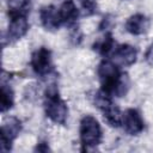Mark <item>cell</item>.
I'll return each mask as SVG.
<instances>
[{
    "label": "cell",
    "mask_w": 153,
    "mask_h": 153,
    "mask_svg": "<svg viewBox=\"0 0 153 153\" xmlns=\"http://www.w3.org/2000/svg\"><path fill=\"white\" fill-rule=\"evenodd\" d=\"M35 151H36V152H37V151H38V152H48V151H50V148H49V145H48L45 141H43V142L37 143Z\"/></svg>",
    "instance_id": "obj_19"
},
{
    "label": "cell",
    "mask_w": 153,
    "mask_h": 153,
    "mask_svg": "<svg viewBox=\"0 0 153 153\" xmlns=\"http://www.w3.org/2000/svg\"><path fill=\"white\" fill-rule=\"evenodd\" d=\"M39 18L43 27L48 31H55L62 24L59 8H56L53 5L43 6L39 11Z\"/></svg>",
    "instance_id": "obj_8"
},
{
    "label": "cell",
    "mask_w": 153,
    "mask_h": 153,
    "mask_svg": "<svg viewBox=\"0 0 153 153\" xmlns=\"http://www.w3.org/2000/svg\"><path fill=\"white\" fill-rule=\"evenodd\" d=\"M8 16L10 18L27 16L30 11V0H8Z\"/></svg>",
    "instance_id": "obj_14"
},
{
    "label": "cell",
    "mask_w": 153,
    "mask_h": 153,
    "mask_svg": "<svg viewBox=\"0 0 153 153\" xmlns=\"http://www.w3.org/2000/svg\"><path fill=\"white\" fill-rule=\"evenodd\" d=\"M148 26H149L148 18L141 13L130 16L126 22V30L134 36L145 33L148 30Z\"/></svg>",
    "instance_id": "obj_11"
},
{
    "label": "cell",
    "mask_w": 153,
    "mask_h": 153,
    "mask_svg": "<svg viewBox=\"0 0 153 153\" xmlns=\"http://www.w3.org/2000/svg\"><path fill=\"white\" fill-rule=\"evenodd\" d=\"M44 111L47 117L56 123V124H65L67 116H68V108L65 100L60 97L57 88L55 85H51L45 91L44 97Z\"/></svg>",
    "instance_id": "obj_2"
},
{
    "label": "cell",
    "mask_w": 153,
    "mask_h": 153,
    "mask_svg": "<svg viewBox=\"0 0 153 153\" xmlns=\"http://www.w3.org/2000/svg\"><path fill=\"white\" fill-rule=\"evenodd\" d=\"M27 30H29V22L25 16L10 18L6 37L4 39H7L8 43H14L19 41L23 36H25Z\"/></svg>",
    "instance_id": "obj_7"
},
{
    "label": "cell",
    "mask_w": 153,
    "mask_h": 153,
    "mask_svg": "<svg viewBox=\"0 0 153 153\" xmlns=\"http://www.w3.org/2000/svg\"><path fill=\"white\" fill-rule=\"evenodd\" d=\"M122 115L123 114L121 112V110L114 104L103 110L104 121L112 128H118L120 126H122Z\"/></svg>",
    "instance_id": "obj_15"
},
{
    "label": "cell",
    "mask_w": 153,
    "mask_h": 153,
    "mask_svg": "<svg viewBox=\"0 0 153 153\" xmlns=\"http://www.w3.org/2000/svg\"><path fill=\"white\" fill-rule=\"evenodd\" d=\"M145 59H146V61H147L151 66H153V43L148 47V49H147V51H146V55H145Z\"/></svg>",
    "instance_id": "obj_18"
},
{
    "label": "cell",
    "mask_w": 153,
    "mask_h": 153,
    "mask_svg": "<svg viewBox=\"0 0 153 153\" xmlns=\"http://www.w3.org/2000/svg\"><path fill=\"white\" fill-rule=\"evenodd\" d=\"M122 127L129 135H139L143 130V120L136 109H127L122 115Z\"/></svg>",
    "instance_id": "obj_6"
},
{
    "label": "cell",
    "mask_w": 153,
    "mask_h": 153,
    "mask_svg": "<svg viewBox=\"0 0 153 153\" xmlns=\"http://www.w3.org/2000/svg\"><path fill=\"white\" fill-rule=\"evenodd\" d=\"M79 134L82 145V151L94 148L102 142V128L98 121L91 115H86L81 118Z\"/></svg>",
    "instance_id": "obj_3"
},
{
    "label": "cell",
    "mask_w": 153,
    "mask_h": 153,
    "mask_svg": "<svg viewBox=\"0 0 153 153\" xmlns=\"http://www.w3.org/2000/svg\"><path fill=\"white\" fill-rule=\"evenodd\" d=\"M14 103V93L11 88V86L5 81V79H1V96H0V110L1 112H6L13 106Z\"/></svg>",
    "instance_id": "obj_13"
},
{
    "label": "cell",
    "mask_w": 153,
    "mask_h": 153,
    "mask_svg": "<svg viewBox=\"0 0 153 153\" xmlns=\"http://www.w3.org/2000/svg\"><path fill=\"white\" fill-rule=\"evenodd\" d=\"M97 74L102 85V90L112 97H123L129 90V78L126 73L121 72L117 63L109 60H103L97 68Z\"/></svg>",
    "instance_id": "obj_1"
},
{
    "label": "cell",
    "mask_w": 153,
    "mask_h": 153,
    "mask_svg": "<svg viewBox=\"0 0 153 153\" xmlns=\"http://www.w3.org/2000/svg\"><path fill=\"white\" fill-rule=\"evenodd\" d=\"M79 2L86 14H92L97 10V0H79Z\"/></svg>",
    "instance_id": "obj_17"
},
{
    "label": "cell",
    "mask_w": 153,
    "mask_h": 153,
    "mask_svg": "<svg viewBox=\"0 0 153 153\" xmlns=\"http://www.w3.org/2000/svg\"><path fill=\"white\" fill-rule=\"evenodd\" d=\"M111 56L115 63H117L118 66H131L136 61L137 50L130 44H121L116 47Z\"/></svg>",
    "instance_id": "obj_9"
},
{
    "label": "cell",
    "mask_w": 153,
    "mask_h": 153,
    "mask_svg": "<svg viewBox=\"0 0 153 153\" xmlns=\"http://www.w3.org/2000/svg\"><path fill=\"white\" fill-rule=\"evenodd\" d=\"M93 103H94V105L98 109H100L103 111L104 109H106L108 106H110L112 104V96L100 88L99 91H97L94 93V96H93Z\"/></svg>",
    "instance_id": "obj_16"
},
{
    "label": "cell",
    "mask_w": 153,
    "mask_h": 153,
    "mask_svg": "<svg viewBox=\"0 0 153 153\" xmlns=\"http://www.w3.org/2000/svg\"><path fill=\"white\" fill-rule=\"evenodd\" d=\"M22 130V122L17 117H7L1 126L0 151L8 152L12 149V143Z\"/></svg>",
    "instance_id": "obj_4"
},
{
    "label": "cell",
    "mask_w": 153,
    "mask_h": 153,
    "mask_svg": "<svg viewBox=\"0 0 153 153\" xmlns=\"http://www.w3.org/2000/svg\"><path fill=\"white\" fill-rule=\"evenodd\" d=\"M31 67L33 72L39 76H45L53 71V60H51V51L45 48L41 47L36 49L31 55Z\"/></svg>",
    "instance_id": "obj_5"
},
{
    "label": "cell",
    "mask_w": 153,
    "mask_h": 153,
    "mask_svg": "<svg viewBox=\"0 0 153 153\" xmlns=\"http://www.w3.org/2000/svg\"><path fill=\"white\" fill-rule=\"evenodd\" d=\"M59 12H60L62 24H65L69 27H74L76 25V20L79 18V10L75 6L73 0L63 1L59 8Z\"/></svg>",
    "instance_id": "obj_10"
},
{
    "label": "cell",
    "mask_w": 153,
    "mask_h": 153,
    "mask_svg": "<svg viewBox=\"0 0 153 153\" xmlns=\"http://www.w3.org/2000/svg\"><path fill=\"white\" fill-rule=\"evenodd\" d=\"M116 47H117V44H116V42H115L112 35H111L109 31H106L105 35H104L102 38L97 39V41L93 43V45H92L93 50L97 51L99 55H102V56H104V57L111 56L112 53H114V50L116 49Z\"/></svg>",
    "instance_id": "obj_12"
}]
</instances>
